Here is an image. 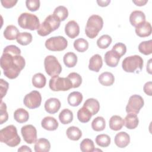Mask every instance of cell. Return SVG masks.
Here are the masks:
<instances>
[{
  "mask_svg": "<svg viewBox=\"0 0 152 152\" xmlns=\"http://www.w3.org/2000/svg\"><path fill=\"white\" fill-rule=\"evenodd\" d=\"M20 54L21 50L15 45H8L4 49L1 66L5 76L10 79L16 78L25 66V59Z\"/></svg>",
  "mask_w": 152,
  "mask_h": 152,
  "instance_id": "6da1fadb",
  "label": "cell"
},
{
  "mask_svg": "<svg viewBox=\"0 0 152 152\" xmlns=\"http://www.w3.org/2000/svg\"><path fill=\"white\" fill-rule=\"evenodd\" d=\"M0 141L7 145L14 147L21 142L16 127L13 125H8L0 131Z\"/></svg>",
  "mask_w": 152,
  "mask_h": 152,
  "instance_id": "7a4b0ae2",
  "label": "cell"
},
{
  "mask_svg": "<svg viewBox=\"0 0 152 152\" xmlns=\"http://www.w3.org/2000/svg\"><path fill=\"white\" fill-rule=\"evenodd\" d=\"M103 20L100 16L95 14L91 15L87 20L85 28L86 36L90 39L95 38L103 28Z\"/></svg>",
  "mask_w": 152,
  "mask_h": 152,
  "instance_id": "3957f363",
  "label": "cell"
},
{
  "mask_svg": "<svg viewBox=\"0 0 152 152\" xmlns=\"http://www.w3.org/2000/svg\"><path fill=\"white\" fill-rule=\"evenodd\" d=\"M122 69L126 72L137 74L140 72L143 67V59L137 55L126 57L122 63Z\"/></svg>",
  "mask_w": 152,
  "mask_h": 152,
  "instance_id": "277c9868",
  "label": "cell"
},
{
  "mask_svg": "<svg viewBox=\"0 0 152 152\" xmlns=\"http://www.w3.org/2000/svg\"><path fill=\"white\" fill-rule=\"evenodd\" d=\"M61 21L53 14L48 15L40 24L37 33L41 36H46L57 30L60 26Z\"/></svg>",
  "mask_w": 152,
  "mask_h": 152,
  "instance_id": "5b68a950",
  "label": "cell"
},
{
  "mask_svg": "<svg viewBox=\"0 0 152 152\" xmlns=\"http://www.w3.org/2000/svg\"><path fill=\"white\" fill-rule=\"evenodd\" d=\"M18 24L20 27L30 30H38L40 27V21L38 17L31 13L24 12L18 18Z\"/></svg>",
  "mask_w": 152,
  "mask_h": 152,
  "instance_id": "8992f818",
  "label": "cell"
},
{
  "mask_svg": "<svg viewBox=\"0 0 152 152\" xmlns=\"http://www.w3.org/2000/svg\"><path fill=\"white\" fill-rule=\"evenodd\" d=\"M49 86L53 91H67L72 88V83L68 77H60L58 75L52 77L50 79Z\"/></svg>",
  "mask_w": 152,
  "mask_h": 152,
  "instance_id": "52a82bcc",
  "label": "cell"
},
{
  "mask_svg": "<svg viewBox=\"0 0 152 152\" xmlns=\"http://www.w3.org/2000/svg\"><path fill=\"white\" fill-rule=\"evenodd\" d=\"M44 65L46 72L52 77L59 75L62 71V66L55 56H47L44 60Z\"/></svg>",
  "mask_w": 152,
  "mask_h": 152,
  "instance_id": "ba28073f",
  "label": "cell"
},
{
  "mask_svg": "<svg viewBox=\"0 0 152 152\" xmlns=\"http://www.w3.org/2000/svg\"><path fill=\"white\" fill-rule=\"evenodd\" d=\"M68 46L66 39L61 36H54L49 38L45 42L46 48L51 51H62Z\"/></svg>",
  "mask_w": 152,
  "mask_h": 152,
  "instance_id": "9c48e42d",
  "label": "cell"
},
{
  "mask_svg": "<svg viewBox=\"0 0 152 152\" xmlns=\"http://www.w3.org/2000/svg\"><path fill=\"white\" fill-rule=\"evenodd\" d=\"M144 102L142 97L138 94L131 96L128 100L126 106V112L128 113H134L137 114L140 109L144 106Z\"/></svg>",
  "mask_w": 152,
  "mask_h": 152,
  "instance_id": "30bf717a",
  "label": "cell"
},
{
  "mask_svg": "<svg viewBox=\"0 0 152 152\" xmlns=\"http://www.w3.org/2000/svg\"><path fill=\"white\" fill-rule=\"evenodd\" d=\"M24 105L30 109L39 107L42 102V96L40 93L36 90H33L26 94L24 98Z\"/></svg>",
  "mask_w": 152,
  "mask_h": 152,
  "instance_id": "8fae6325",
  "label": "cell"
},
{
  "mask_svg": "<svg viewBox=\"0 0 152 152\" xmlns=\"http://www.w3.org/2000/svg\"><path fill=\"white\" fill-rule=\"evenodd\" d=\"M21 133L24 140L28 144H33L37 140V130L32 125H26L22 126Z\"/></svg>",
  "mask_w": 152,
  "mask_h": 152,
  "instance_id": "7c38bea8",
  "label": "cell"
},
{
  "mask_svg": "<svg viewBox=\"0 0 152 152\" xmlns=\"http://www.w3.org/2000/svg\"><path fill=\"white\" fill-rule=\"evenodd\" d=\"M65 34L71 39H74L80 33V27L74 20L68 21L65 26Z\"/></svg>",
  "mask_w": 152,
  "mask_h": 152,
  "instance_id": "4fadbf2b",
  "label": "cell"
},
{
  "mask_svg": "<svg viewBox=\"0 0 152 152\" xmlns=\"http://www.w3.org/2000/svg\"><path fill=\"white\" fill-rule=\"evenodd\" d=\"M61 107V102L56 98H50L45 103V110L50 114L56 113Z\"/></svg>",
  "mask_w": 152,
  "mask_h": 152,
  "instance_id": "5bb4252c",
  "label": "cell"
},
{
  "mask_svg": "<svg viewBox=\"0 0 152 152\" xmlns=\"http://www.w3.org/2000/svg\"><path fill=\"white\" fill-rule=\"evenodd\" d=\"M129 21L132 26L136 27L145 21V15L141 11H134L130 14Z\"/></svg>",
  "mask_w": 152,
  "mask_h": 152,
  "instance_id": "9a60e30c",
  "label": "cell"
},
{
  "mask_svg": "<svg viewBox=\"0 0 152 152\" xmlns=\"http://www.w3.org/2000/svg\"><path fill=\"white\" fill-rule=\"evenodd\" d=\"M115 143L119 148L126 147L130 142V137L126 132H120L115 137Z\"/></svg>",
  "mask_w": 152,
  "mask_h": 152,
  "instance_id": "2e32d148",
  "label": "cell"
},
{
  "mask_svg": "<svg viewBox=\"0 0 152 152\" xmlns=\"http://www.w3.org/2000/svg\"><path fill=\"white\" fill-rule=\"evenodd\" d=\"M120 56L113 50L107 51L104 57V62L110 67H115L118 65L120 60Z\"/></svg>",
  "mask_w": 152,
  "mask_h": 152,
  "instance_id": "e0dca14e",
  "label": "cell"
},
{
  "mask_svg": "<svg viewBox=\"0 0 152 152\" xmlns=\"http://www.w3.org/2000/svg\"><path fill=\"white\" fill-rule=\"evenodd\" d=\"M152 31L151 26L149 22L145 21L135 27V33L140 37H148L151 35Z\"/></svg>",
  "mask_w": 152,
  "mask_h": 152,
  "instance_id": "ac0fdd59",
  "label": "cell"
},
{
  "mask_svg": "<svg viewBox=\"0 0 152 152\" xmlns=\"http://www.w3.org/2000/svg\"><path fill=\"white\" fill-rule=\"evenodd\" d=\"M103 65L102 56L99 54H95L91 57L89 61L88 69L91 71L98 72Z\"/></svg>",
  "mask_w": 152,
  "mask_h": 152,
  "instance_id": "d6986e66",
  "label": "cell"
},
{
  "mask_svg": "<svg viewBox=\"0 0 152 152\" xmlns=\"http://www.w3.org/2000/svg\"><path fill=\"white\" fill-rule=\"evenodd\" d=\"M41 125L46 130L55 131L58 127V122L57 120L52 116L45 117L41 122Z\"/></svg>",
  "mask_w": 152,
  "mask_h": 152,
  "instance_id": "ffe728a7",
  "label": "cell"
},
{
  "mask_svg": "<svg viewBox=\"0 0 152 152\" xmlns=\"http://www.w3.org/2000/svg\"><path fill=\"white\" fill-rule=\"evenodd\" d=\"M124 125L129 129H133L137 127L139 120L137 114L128 113L124 119Z\"/></svg>",
  "mask_w": 152,
  "mask_h": 152,
  "instance_id": "44dd1931",
  "label": "cell"
},
{
  "mask_svg": "<svg viewBox=\"0 0 152 152\" xmlns=\"http://www.w3.org/2000/svg\"><path fill=\"white\" fill-rule=\"evenodd\" d=\"M34 148L36 152H48L50 149V142L46 138H39L35 142Z\"/></svg>",
  "mask_w": 152,
  "mask_h": 152,
  "instance_id": "7402d4cb",
  "label": "cell"
},
{
  "mask_svg": "<svg viewBox=\"0 0 152 152\" xmlns=\"http://www.w3.org/2000/svg\"><path fill=\"white\" fill-rule=\"evenodd\" d=\"M83 106L87 108L92 115H94L97 113L100 109V104L98 100L93 98H90L86 100L84 103Z\"/></svg>",
  "mask_w": 152,
  "mask_h": 152,
  "instance_id": "603a6c76",
  "label": "cell"
},
{
  "mask_svg": "<svg viewBox=\"0 0 152 152\" xmlns=\"http://www.w3.org/2000/svg\"><path fill=\"white\" fill-rule=\"evenodd\" d=\"M83 95L79 91H73L69 94L67 100L68 104L71 106H78L83 100Z\"/></svg>",
  "mask_w": 152,
  "mask_h": 152,
  "instance_id": "cb8c5ba5",
  "label": "cell"
},
{
  "mask_svg": "<svg viewBox=\"0 0 152 152\" xmlns=\"http://www.w3.org/2000/svg\"><path fill=\"white\" fill-rule=\"evenodd\" d=\"M98 80L102 85L104 86H110L114 83L115 77L111 72H104L99 76Z\"/></svg>",
  "mask_w": 152,
  "mask_h": 152,
  "instance_id": "d4e9b609",
  "label": "cell"
},
{
  "mask_svg": "<svg viewBox=\"0 0 152 152\" xmlns=\"http://www.w3.org/2000/svg\"><path fill=\"white\" fill-rule=\"evenodd\" d=\"M109 127L112 130L119 131L124 125L123 119L118 115L112 116L109 120Z\"/></svg>",
  "mask_w": 152,
  "mask_h": 152,
  "instance_id": "484cf974",
  "label": "cell"
},
{
  "mask_svg": "<svg viewBox=\"0 0 152 152\" xmlns=\"http://www.w3.org/2000/svg\"><path fill=\"white\" fill-rule=\"evenodd\" d=\"M19 33V30L17 27L13 25H9L4 31V36L7 40H12L17 39Z\"/></svg>",
  "mask_w": 152,
  "mask_h": 152,
  "instance_id": "4316f807",
  "label": "cell"
},
{
  "mask_svg": "<svg viewBox=\"0 0 152 152\" xmlns=\"http://www.w3.org/2000/svg\"><path fill=\"white\" fill-rule=\"evenodd\" d=\"M14 118L18 123H24L28 120L29 114L24 109L18 108L14 113Z\"/></svg>",
  "mask_w": 152,
  "mask_h": 152,
  "instance_id": "83f0119b",
  "label": "cell"
},
{
  "mask_svg": "<svg viewBox=\"0 0 152 152\" xmlns=\"http://www.w3.org/2000/svg\"><path fill=\"white\" fill-rule=\"evenodd\" d=\"M92 116L90 111L84 106H83L77 112V118L82 123L88 122Z\"/></svg>",
  "mask_w": 152,
  "mask_h": 152,
  "instance_id": "f1b7e54d",
  "label": "cell"
},
{
  "mask_svg": "<svg viewBox=\"0 0 152 152\" xmlns=\"http://www.w3.org/2000/svg\"><path fill=\"white\" fill-rule=\"evenodd\" d=\"M66 134L69 140L78 141L82 136V132L78 127L72 126L66 129Z\"/></svg>",
  "mask_w": 152,
  "mask_h": 152,
  "instance_id": "f546056e",
  "label": "cell"
},
{
  "mask_svg": "<svg viewBox=\"0 0 152 152\" xmlns=\"http://www.w3.org/2000/svg\"><path fill=\"white\" fill-rule=\"evenodd\" d=\"M63 61L66 66L72 68L76 65L77 62V55L71 52L66 53L63 58Z\"/></svg>",
  "mask_w": 152,
  "mask_h": 152,
  "instance_id": "4dcf8cb0",
  "label": "cell"
},
{
  "mask_svg": "<svg viewBox=\"0 0 152 152\" xmlns=\"http://www.w3.org/2000/svg\"><path fill=\"white\" fill-rule=\"evenodd\" d=\"M59 119L62 124H68L73 120V113L68 109H64L60 112Z\"/></svg>",
  "mask_w": 152,
  "mask_h": 152,
  "instance_id": "1f68e13d",
  "label": "cell"
},
{
  "mask_svg": "<svg viewBox=\"0 0 152 152\" xmlns=\"http://www.w3.org/2000/svg\"><path fill=\"white\" fill-rule=\"evenodd\" d=\"M46 83V78L42 73H36L32 77V84L33 86L38 88L44 87Z\"/></svg>",
  "mask_w": 152,
  "mask_h": 152,
  "instance_id": "d6a6232c",
  "label": "cell"
},
{
  "mask_svg": "<svg viewBox=\"0 0 152 152\" xmlns=\"http://www.w3.org/2000/svg\"><path fill=\"white\" fill-rule=\"evenodd\" d=\"M53 15L61 21H64L68 16V11L65 7L60 5L55 9Z\"/></svg>",
  "mask_w": 152,
  "mask_h": 152,
  "instance_id": "836d02e7",
  "label": "cell"
},
{
  "mask_svg": "<svg viewBox=\"0 0 152 152\" xmlns=\"http://www.w3.org/2000/svg\"><path fill=\"white\" fill-rule=\"evenodd\" d=\"M106 127V122L102 116H97L91 122V128L95 131H102Z\"/></svg>",
  "mask_w": 152,
  "mask_h": 152,
  "instance_id": "e575fe53",
  "label": "cell"
},
{
  "mask_svg": "<svg viewBox=\"0 0 152 152\" xmlns=\"http://www.w3.org/2000/svg\"><path fill=\"white\" fill-rule=\"evenodd\" d=\"M32 35L28 32L20 33L16 39L18 43L23 46H26L30 44L32 41Z\"/></svg>",
  "mask_w": 152,
  "mask_h": 152,
  "instance_id": "d590c367",
  "label": "cell"
},
{
  "mask_svg": "<svg viewBox=\"0 0 152 152\" xmlns=\"http://www.w3.org/2000/svg\"><path fill=\"white\" fill-rule=\"evenodd\" d=\"M139 51L145 55H148L152 53V40H149L148 41H144L141 42L138 45Z\"/></svg>",
  "mask_w": 152,
  "mask_h": 152,
  "instance_id": "8d00e7d4",
  "label": "cell"
},
{
  "mask_svg": "<svg viewBox=\"0 0 152 152\" xmlns=\"http://www.w3.org/2000/svg\"><path fill=\"white\" fill-rule=\"evenodd\" d=\"M74 47L76 50L79 52H84L88 48V42L83 38L76 39L74 42Z\"/></svg>",
  "mask_w": 152,
  "mask_h": 152,
  "instance_id": "74e56055",
  "label": "cell"
},
{
  "mask_svg": "<svg viewBox=\"0 0 152 152\" xmlns=\"http://www.w3.org/2000/svg\"><path fill=\"white\" fill-rule=\"evenodd\" d=\"M80 150L83 152H92L94 151L93 141L89 138L84 139L80 145Z\"/></svg>",
  "mask_w": 152,
  "mask_h": 152,
  "instance_id": "f35d334b",
  "label": "cell"
},
{
  "mask_svg": "<svg viewBox=\"0 0 152 152\" xmlns=\"http://www.w3.org/2000/svg\"><path fill=\"white\" fill-rule=\"evenodd\" d=\"M112 40V38L109 35L104 34L97 39V45L100 49H106L111 44Z\"/></svg>",
  "mask_w": 152,
  "mask_h": 152,
  "instance_id": "ab89813d",
  "label": "cell"
},
{
  "mask_svg": "<svg viewBox=\"0 0 152 152\" xmlns=\"http://www.w3.org/2000/svg\"><path fill=\"white\" fill-rule=\"evenodd\" d=\"M95 141L99 146L102 147H107L110 144L111 140L109 135L102 134L97 135Z\"/></svg>",
  "mask_w": 152,
  "mask_h": 152,
  "instance_id": "60d3db41",
  "label": "cell"
},
{
  "mask_svg": "<svg viewBox=\"0 0 152 152\" xmlns=\"http://www.w3.org/2000/svg\"><path fill=\"white\" fill-rule=\"evenodd\" d=\"M72 84V88H77L82 83V78L80 74L77 72H71L67 77Z\"/></svg>",
  "mask_w": 152,
  "mask_h": 152,
  "instance_id": "b9f144b4",
  "label": "cell"
},
{
  "mask_svg": "<svg viewBox=\"0 0 152 152\" xmlns=\"http://www.w3.org/2000/svg\"><path fill=\"white\" fill-rule=\"evenodd\" d=\"M112 50L115 51L120 58H121L125 54L126 52V47L125 45L122 43H117L112 47Z\"/></svg>",
  "mask_w": 152,
  "mask_h": 152,
  "instance_id": "7bdbcfd3",
  "label": "cell"
},
{
  "mask_svg": "<svg viewBox=\"0 0 152 152\" xmlns=\"http://www.w3.org/2000/svg\"><path fill=\"white\" fill-rule=\"evenodd\" d=\"M8 119V114L7 112L6 104L1 100L0 109V124H3L4 122H7Z\"/></svg>",
  "mask_w": 152,
  "mask_h": 152,
  "instance_id": "ee69618b",
  "label": "cell"
},
{
  "mask_svg": "<svg viewBox=\"0 0 152 152\" xmlns=\"http://www.w3.org/2000/svg\"><path fill=\"white\" fill-rule=\"evenodd\" d=\"M26 5L28 10L33 12L39 10L40 2L39 0H27Z\"/></svg>",
  "mask_w": 152,
  "mask_h": 152,
  "instance_id": "f6af8a7d",
  "label": "cell"
},
{
  "mask_svg": "<svg viewBox=\"0 0 152 152\" xmlns=\"http://www.w3.org/2000/svg\"><path fill=\"white\" fill-rule=\"evenodd\" d=\"M8 87H9L8 83L6 81H5L4 80L1 78L0 80V90H1V100H2V98L6 95L7 91H8Z\"/></svg>",
  "mask_w": 152,
  "mask_h": 152,
  "instance_id": "bcb514c9",
  "label": "cell"
},
{
  "mask_svg": "<svg viewBox=\"0 0 152 152\" xmlns=\"http://www.w3.org/2000/svg\"><path fill=\"white\" fill-rule=\"evenodd\" d=\"M17 2V1L14 0H2L1 1L2 6L5 8H11L13 7Z\"/></svg>",
  "mask_w": 152,
  "mask_h": 152,
  "instance_id": "7dc6e473",
  "label": "cell"
},
{
  "mask_svg": "<svg viewBox=\"0 0 152 152\" xmlns=\"http://www.w3.org/2000/svg\"><path fill=\"white\" fill-rule=\"evenodd\" d=\"M151 86H152L151 81H148L144 84L143 87L144 93L150 96H151Z\"/></svg>",
  "mask_w": 152,
  "mask_h": 152,
  "instance_id": "c3c4849f",
  "label": "cell"
},
{
  "mask_svg": "<svg viewBox=\"0 0 152 152\" xmlns=\"http://www.w3.org/2000/svg\"><path fill=\"white\" fill-rule=\"evenodd\" d=\"M148 1L147 0H137V1H132V2L134 3L137 6H143L145 5L146 3H147Z\"/></svg>",
  "mask_w": 152,
  "mask_h": 152,
  "instance_id": "681fc988",
  "label": "cell"
},
{
  "mask_svg": "<svg viewBox=\"0 0 152 152\" xmlns=\"http://www.w3.org/2000/svg\"><path fill=\"white\" fill-rule=\"evenodd\" d=\"M110 2V0H106V1H97V3L100 7H106L107 6Z\"/></svg>",
  "mask_w": 152,
  "mask_h": 152,
  "instance_id": "f907efd6",
  "label": "cell"
},
{
  "mask_svg": "<svg viewBox=\"0 0 152 152\" xmlns=\"http://www.w3.org/2000/svg\"><path fill=\"white\" fill-rule=\"evenodd\" d=\"M18 152H23V151H31V150L27 147V145H22L21 147H20L18 149Z\"/></svg>",
  "mask_w": 152,
  "mask_h": 152,
  "instance_id": "816d5d0a",
  "label": "cell"
},
{
  "mask_svg": "<svg viewBox=\"0 0 152 152\" xmlns=\"http://www.w3.org/2000/svg\"><path fill=\"white\" fill-rule=\"evenodd\" d=\"M151 59H150L148 61V64L147 65V71L149 74H151Z\"/></svg>",
  "mask_w": 152,
  "mask_h": 152,
  "instance_id": "f5cc1de1",
  "label": "cell"
}]
</instances>
